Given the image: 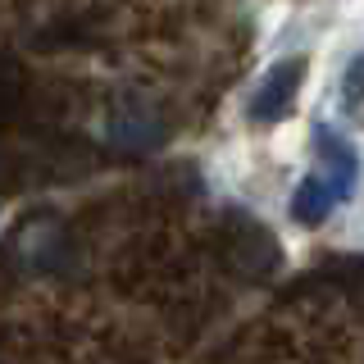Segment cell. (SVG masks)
Wrapping results in <instances>:
<instances>
[{"label": "cell", "mask_w": 364, "mask_h": 364, "mask_svg": "<svg viewBox=\"0 0 364 364\" xmlns=\"http://www.w3.org/2000/svg\"><path fill=\"white\" fill-rule=\"evenodd\" d=\"M196 364H364V259L287 282Z\"/></svg>", "instance_id": "obj_2"}, {"label": "cell", "mask_w": 364, "mask_h": 364, "mask_svg": "<svg viewBox=\"0 0 364 364\" xmlns=\"http://www.w3.org/2000/svg\"><path fill=\"white\" fill-rule=\"evenodd\" d=\"M282 264L278 242L200 182L155 178L55 219L23 250L37 364H191L196 350L259 296Z\"/></svg>", "instance_id": "obj_1"}, {"label": "cell", "mask_w": 364, "mask_h": 364, "mask_svg": "<svg viewBox=\"0 0 364 364\" xmlns=\"http://www.w3.org/2000/svg\"><path fill=\"white\" fill-rule=\"evenodd\" d=\"M301 77H305V60H282V64H273L269 77H264V82H259V91H255V100H250V114H255L259 123L278 119V114L296 100Z\"/></svg>", "instance_id": "obj_3"}, {"label": "cell", "mask_w": 364, "mask_h": 364, "mask_svg": "<svg viewBox=\"0 0 364 364\" xmlns=\"http://www.w3.org/2000/svg\"><path fill=\"white\" fill-rule=\"evenodd\" d=\"M333 200H337V191L328 187V178H305L301 182V191H296V200H291V214L301 223H323L328 219V210H333Z\"/></svg>", "instance_id": "obj_4"}, {"label": "cell", "mask_w": 364, "mask_h": 364, "mask_svg": "<svg viewBox=\"0 0 364 364\" xmlns=\"http://www.w3.org/2000/svg\"><path fill=\"white\" fill-rule=\"evenodd\" d=\"M318 141H323V159H328V187H333L337 196H346L350 182H355V159H350V151L337 141L333 132H323Z\"/></svg>", "instance_id": "obj_5"}, {"label": "cell", "mask_w": 364, "mask_h": 364, "mask_svg": "<svg viewBox=\"0 0 364 364\" xmlns=\"http://www.w3.org/2000/svg\"><path fill=\"white\" fill-rule=\"evenodd\" d=\"M346 100H350V105H355V100H364V55L346 68Z\"/></svg>", "instance_id": "obj_6"}]
</instances>
